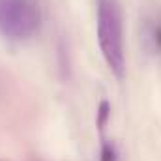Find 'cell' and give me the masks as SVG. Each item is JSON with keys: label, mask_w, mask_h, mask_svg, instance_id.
I'll return each mask as SVG.
<instances>
[{"label": "cell", "mask_w": 161, "mask_h": 161, "mask_svg": "<svg viewBox=\"0 0 161 161\" xmlns=\"http://www.w3.org/2000/svg\"><path fill=\"white\" fill-rule=\"evenodd\" d=\"M120 154L118 148L113 141H107L105 137H101V150H99V161H118Z\"/></svg>", "instance_id": "obj_4"}, {"label": "cell", "mask_w": 161, "mask_h": 161, "mask_svg": "<svg viewBox=\"0 0 161 161\" xmlns=\"http://www.w3.org/2000/svg\"><path fill=\"white\" fill-rule=\"evenodd\" d=\"M109 118H111V103L103 99L97 107V129H99V133L105 131V125L109 124Z\"/></svg>", "instance_id": "obj_5"}, {"label": "cell", "mask_w": 161, "mask_h": 161, "mask_svg": "<svg viewBox=\"0 0 161 161\" xmlns=\"http://www.w3.org/2000/svg\"><path fill=\"white\" fill-rule=\"evenodd\" d=\"M97 41L105 64L122 79L125 73L124 15L118 0H97Z\"/></svg>", "instance_id": "obj_1"}, {"label": "cell", "mask_w": 161, "mask_h": 161, "mask_svg": "<svg viewBox=\"0 0 161 161\" xmlns=\"http://www.w3.org/2000/svg\"><path fill=\"white\" fill-rule=\"evenodd\" d=\"M144 41H146L150 53H154L156 56H161V15L156 13L146 21Z\"/></svg>", "instance_id": "obj_3"}, {"label": "cell", "mask_w": 161, "mask_h": 161, "mask_svg": "<svg viewBox=\"0 0 161 161\" xmlns=\"http://www.w3.org/2000/svg\"><path fill=\"white\" fill-rule=\"evenodd\" d=\"M41 26L40 0H0V36L13 43L28 41Z\"/></svg>", "instance_id": "obj_2"}]
</instances>
